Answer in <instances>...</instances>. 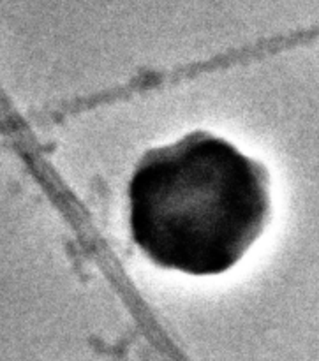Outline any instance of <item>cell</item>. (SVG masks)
Listing matches in <instances>:
<instances>
[{
    "label": "cell",
    "mask_w": 319,
    "mask_h": 361,
    "mask_svg": "<svg viewBox=\"0 0 319 361\" xmlns=\"http://www.w3.org/2000/svg\"><path fill=\"white\" fill-rule=\"evenodd\" d=\"M270 212L268 169L207 130L148 150L129 182L136 245L157 267L196 277L235 267Z\"/></svg>",
    "instance_id": "cell-1"
}]
</instances>
